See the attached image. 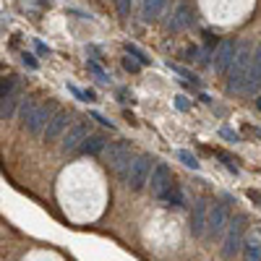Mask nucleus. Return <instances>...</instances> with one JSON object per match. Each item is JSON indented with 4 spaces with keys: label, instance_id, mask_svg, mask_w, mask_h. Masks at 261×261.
Masks as SVG:
<instances>
[{
    "label": "nucleus",
    "instance_id": "nucleus-1",
    "mask_svg": "<svg viewBox=\"0 0 261 261\" xmlns=\"http://www.w3.org/2000/svg\"><path fill=\"white\" fill-rule=\"evenodd\" d=\"M251 60H253V45L251 42H238L232 65L227 71V92L230 94H243V86H246V79L251 71Z\"/></svg>",
    "mask_w": 261,
    "mask_h": 261
},
{
    "label": "nucleus",
    "instance_id": "nucleus-2",
    "mask_svg": "<svg viewBox=\"0 0 261 261\" xmlns=\"http://www.w3.org/2000/svg\"><path fill=\"white\" fill-rule=\"evenodd\" d=\"M246 232H248V217L246 214H235L230 217V225L222 235V258L232 261L243 248V241H246Z\"/></svg>",
    "mask_w": 261,
    "mask_h": 261
},
{
    "label": "nucleus",
    "instance_id": "nucleus-3",
    "mask_svg": "<svg viewBox=\"0 0 261 261\" xmlns=\"http://www.w3.org/2000/svg\"><path fill=\"white\" fill-rule=\"evenodd\" d=\"M230 217L232 214H230V206L225 201H214L209 206V220H206V232H204V238L209 243L220 241V238L225 235V230L230 225Z\"/></svg>",
    "mask_w": 261,
    "mask_h": 261
},
{
    "label": "nucleus",
    "instance_id": "nucleus-4",
    "mask_svg": "<svg viewBox=\"0 0 261 261\" xmlns=\"http://www.w3.org/2000/svg\"><path fill=\"white\" fill-rule=\"evenodd\" d=\"M154 157H149V154H139L134 162H130V172H128V180L125 186L130 191H141L146 183H149V175H151V167H154Z\"/></svg>",
    "mask_w": 261,
    "mask_h": 261
},
{
    "label": "nucleus",
    "instance_id": "nucleus-5",
    "mask_svg": "<svg viewBox=\"0 0 261 261\" xmlns=\"http://www.w3.org/2000/svg\"><path fill=\"white\" fill-rule=\"evenodd\" d=\"M58 113V107L53 105V102H47V105H42V102H37V107L32 110V115L21 123L24 125L29 134H42V130H45V125L50 123V118Z\"/></svg>",
    "mask_w": 261,
    "mask_h": 261
},
{
    "label": "nucleus",
    "instance_id": "nucleus-6",
    "mask_svg": "<svg viewBox=\"0 0 261 261\" xmlns=\"http://www.w3.org/2000/svg\"><path fill=\"white\" fill-rule=\"evenodd\" d=\"M193 24H196V11H193L191 3L183 0V3H178L175 8H172V16L167 18V32L178 34V32H183V29H188Z\"/></svg>",
    "mask_w": 261,
    "mask_h": 261
},
{
    "label": "nucleus",
    "instance_id": "nucleus-7",
    "mask_svg": "<svg viewBox=\"0 0 261 261\" xmlns=\"http://www.w3.org/2000/svg\"><path fill=\"white\" fill-rule=\"evenodd\" d=\"M86 120H89V118H86ZM86 120L73 123V125L68 128V134L63 136V144H60L63 154H73V151H79V146L84 144V139L92 134V130H89V123H86Z\"/></svg>",
    "mask_w": 261,
    "mask_h": 261
},
{
    "label": "nucleus",
    "instance_id": "nucleus-8",
    "mask_svg": "<svg viewBox=\"0 0 261 261\" xmlns=\"http://www.w3.org/2000/svg\"><path fill=\"white\" fill-rule=\"evenodd\" d=\"M102 154H105V165H107V167H113V170L118 172L123 165H128V162H130V144H128V141L107 144Z\"/></svg>",
    "mask_w": 261,
    "mask_h": 261
},
{
    "label": "nucleus",
    "instance_id": "nucleus-9",
    "mask_svg": "<svg viewBox=\"0 0 261 261\" xmlns=\"http://www.w3.org/2000/svg\"><path fill=\"white\" fill-rule=\"evenodd\" d=\"M235 50H238V42L230 37V39H222L214 50V71L220 76H227L230 65H232V58H235Z\"/></svg>",
    "mask_w": 261,
    "mask_h": 261
},
{
    "label": "nucleus",
    "instance_id": "nucleus-10",
    "mask_svg": "<svg viewBox=\"0 0 261 261\" xmlns=\"http://www.w3.org/2000/svg\"><path fill=\"white\" fill-rule=\"evenodd\" d=\"M209 201L206 199H196V204H193V209H191V225H188V230H191V235L193 238H204V232H206V220H209Z\"/></svg>",
    "mask_w": 261,
    "mask_h": 261
},
{
    "label": "nucleus",
    "instance_id": "nucleus-11",
    "mask_svg": "<svg viewBox=\"0 0 261 261\" xmlns=\"http://www.w3.org/2000/svg\"><path fill=\"white\" fill-rule=\"evenodd\" d=\"M68 125H71V113L68 110H58L50 118V123L45 125V130H42V139H45V141H55Z\"/></svg>",
    "mask_w": 261,
    "mask_h": 261
},
{
    "label": "nucleus",
    "instance_id": "nucleus-12",
    "mask_svg": "<svg viewBox=\"0 0 261 261\" xmlns=\"http://www.w3.org/2000/svg\"><path fill=\"white\" fill-rule=\"evenodd\" d=\"M172 183V172H170V167L167 165H154L151 167V175H149V188H151V196H157L160 199V193L167 188Z\"/></svg>",
    "mask_w": 261,
    "mask_h": 261
},
{
    "label": "nucleus",
    "instance_id": "nucleus-13",
    "mask_svg": "<svg viewBox=\"0 0 261 261\" xmlns=\"http://www.w3.org/2000/svg\"><path fill=\"white\" fill-rule=\"evenodd\" d=\"M256 89H261V45L253 50V60H251V71L243 86V94H256Z\"/></svg>",
    "mask_w": 261,
    "mask_h": 261
},
{
    "label": "nucleus",
    "instance_id": "nucleus-14",
    "mask_svg": "<svg viewBox=\"0 0 261 261\" xmlns=\"http://www.w3.org/2000/svg\"><path fill=\"white\" fill-rule=\"evenodd\" d=\"M107 146V136L102 134H89L84 139V144L79 146V154H86V157H94V154H102Z\"/></svg>",
    "mask_w": 261,
    "mask_h": 261
},
{
    "label": "nucleus",
    "instance_id": "nucleus-15",
    "mask_svg": "<svg viewBox=\"0 0 261 261\" xmlns=\"http://www.w3.org/2000/svg\"><path fill=\"white\" fill-rule=\"evenodd\" d=\"M241 256H243V261H261V232H253L246 238Z\"/></svg>",
    "mask_w": 261,
    "mask_h": 261
},
{
    "label": "nucleus",
    "instance_id": "nucleus-16",
    "mask_svg": "<svg viewBox=\"0 0 261 261\" xmlns=\"http://www.w3.org/2000/svg\"><path fill=\"white\" fill-rule=\"evenodd\" d=\"M165 3H167V0H144L141 18L146 21V24H154V21H160V16H162V11H165Z\"/></svg>",
    "mask_w": 261,
    "mask_h": 261
},
{
    "label": "nucleus",
    "instance_id": "nucleus-17",
    "mask_svg": "<svg viewBox=\"0 0 261 261\" xmlns=\"http://www.w3.org/2000/svg\"><path fill=\"white\" fill-rule=\"evenodd\" d=\"M18 105H21V94H18V89H13L11 94H6L3 99H0V120H11L16 115Z\"/></svg>",
    "mask_w": 261,
    "mask_h": 261
},
{
    "label": "nucleus",
    "instance_id": "nucleus-18",
    "mask_svg": "<svg viewBox=\"0 0 261 261\" xmlns=\"http://www.w3.org/2000/svg\"><path fill=\"white\" fill-rule=\"evenodd\" d=\"M160 201H165V204H170V206H178V209H183V206H186V196H183L180 186L170 183V186L160 193Z\"/></svg>",
    "mask_w": 261,
    "mask_h": 261
},
{
    "label": "nucleus",
    "instance_id": "nucleus-19",
    "mask_svg": "<svg viewBox=\"0 0 261 261\" xmlns=\"http://www.w3.org/2000/svg\"><path fill=\"white\" fill-rule=\"evenodd\" d=\"M123 50H125V55H130V58H136L141 65H151V58L139 47V45H134V42H125V45H123Z\"/></svg>",
    "mask_w": 261,
    "mask_h": 261
},
{
    "label": "nucleus",
    "instance_id": "nucleus-20",
    "mask_svg": "<svg viewBox=\"0 0 261 261\" xmlns=\"http://www.w3.org/2000/svg\"><path fill=\"white\" fill-rule=\"evenodd\" d=\"M214 157H217V160H222V165L232 172V175H241V167H238V160H235L232 154H227V151H222V149H217V151H214Z\"/></svg>",
    "mask_w": 261,
    "mask_h": 261
},
{
    "label": "nucleus",
    "instance_id": "nucleus-21",
    "mask_svg": "<svg viewBox=\"0 0 261 261\" xmlns=\"http://www.w3.org/2000/svg\"><path fill=\"white\" fill-rule=\"evenodd\" d=\"M175 157H178V160H180V162H183V165H186L188 170H193V172L201 167V162L196 160V154H191L188 149H178V151H175Z\"/></svg>",
    "mask_w": 261,
    "mask_h": 261
},
{
    "label": "nucleus",
    "instance_id": "nucleus-22",
    "mask_svg": "<svg viewBox=\"0 0 261 261\" xmlns=\"http://www.w3.org/2000/svg\"><path fill=\"white\" fill-rule=\"evenodd\" d=\"M86 68H89V73H94L97 76V81H102V84H110V73H107L102 65L97 63V60H86Z\"/></svg>",
    "mask_w": 261,
    "mask_h": 261
},
{
    "label": "nucleus",
    "instance_id": "nucleus-23",
    "mask_svg": "<svg viewBox=\"0 0 261 261\" xmlns=\"http://www.w3.org/2000/svg\"><path fill=\"white\" fill-rule=\"evenodd\" d=\"M167 68H170L172 73H178V76H183V79H186L188 84H196V81H199V76H196V73H191V71H186V68H183V65H178V63H172V60L167 63Z\"/></svg>",
    "mask_w": 261,
    "mask_h": 261
},
{
    "label": "nucleus",
    "instance_id": "nucleus-24",
    "mask_svg": "<svg viewBox=\"0 0 261 261\" xmlns=\"http://www.w3.org/2000/svg\"><path fill=\"white\" fill-rule=\"evenodd\" d=\"M16 86H18V79L16 76H3V79H0V99H3L6 94H11Z\"/></svg>",
    "mask_w": 261,
    "mask_h": 261
},
{
    "label": "nucleus",
    "instance_id": "nucleus-25",
    "mask_svg": "<svg viewBox=\"0 0 261 261\" xmlns=\"http://www.w3.org/2000/svg\"><path fill=\"white\" fill-rule=\"evenodd\" d=\"M34 107H37V99H21V105H18V118H21V123L32 115Z\"/></svg>",
    "mask_w": 261,
    "mask_h": 261
},
{
    "label": "nucleus",
    "instance_id": "nucleus-26",
    "mask_svg": "<svg viewBox=\"0 0 261 261\" xmlns=\"http://www.w3.org/2000/svg\"><path fill=\"white\" fill-rule=\"evenodd\" d=\"M123 68H125L128 73H139V71L144 68V65H141V63H139L136 58H130V55H125V58H123Z\"/></svg>",
    "mask_w": 261,
    "mask_h": 261
},
{
    "label": "nucleus",
    "instance_id": "nucleus-27",
    "mask_svg": "<svg viewBox=\"0 0 261 261\" xmlns=\"http://www.w3.org/2000/svg\"><path fill=\"white\" fill-rule=\"evenodd\" d=\"M115 3V8H118V13L123 16V18H128L130 16V8H134V0H113Z\"/></svg>",
    "mask_w": 261,
    "mask_h": 261
},
{
    "label": "nucleus",
    "instance_id": "nucleus-28",
    "mask_svg": "<svg viewBox=\"0 0 261 261\" xmlns=\"http://www.w3.org/2000/svg\"><path fill=\"white\" fill-rule=\"evenodd\" d=\"M183 60H188V63H193V60H201V47H199V45H191V47H186V50H183Z\"/></svg>",
    "mask_w": 261,
    "mask_h": 261
},
{
    "label": "nucleus",
    "instance_id": "nucleus-29",
    "mask_svg": "<svg viewBox=\"0 0 261 261\" xmlns=\"http://www.w3.org/2000/svg\"><path fill=\"white\" fill-rule=\"evenodd\" d=\"M220 136H222V139H227V141H232V144L241 141V134H238V130H232V128H227V125H222V128H220Z\"/></svg>",
    "mask_w": 261,
    "mask_h": 261
},
{
    "label": "nucleus",
    "instance_id": "nucleus-30",
    "mask_svg": "<svg viewBox=\"0 0 261 261\" xmlns=\"http://www.w3.org/2000/svg\"><path fill=\"white\" fill-rule=\"evenodd\" d=\"M21 63H24L27 68H32V71L39 68V63H37V55H34V53H21Z\"/></svg>",
    "mask_w": 261,
    "mask_h": 261
},
{
    "label": "nucleus",
    "instance_id": "nucleus-31",
    "mask_svg": "<svg viewBox=\"0 0 261 261\" xmlns=\"http://www.w3.org/2000/svg\"><path fill=\"white\" fill-rule=\"evenodd\" d=\"M89 118H92V120H97V123H102L105 128H110V130H115V123H113V120H107V118H105L102 113H97V110H92V113H89Z\"/></svg>",
    "mask_w": 261,
    "mask_h": 261
},
{
    "label": "nucleus",
    "instance_id": "nucleus-32",
    "mask_svg": "<svg viewBox=\"0 0 261 261\" xmlns=\"http://www.w3.org/2000/svg\"><path fill=\"white\" fill-rule=\"evenodd\" d=\"M175 107H178L180 113H188V110H191V99H188L186 94H178V97H175Z\"/></svg>",
    "mask_w": 261,
    "mask_h": 261
},
{
    "label": "nucleus",
    "instance_id": "nucleus-33",
    "mask_svg": "<svg viewBox=\"0 0 261 261\" xmlns=\"http://www.w3.org/2000/svg\"><path fill=\"white\" fill-rule=\"evenodd\" d=\"M68 92L76 97V99H81V102H86V94H84V89L81 86H76V84H68Z\"/></svg>",
    "mask_w": 261,
    "mask_h": 261
},
{
    "label": "nucleus",
    "instance_id": "nucleus-34",
    "mask_svg": "<svg viewBox=\"0 0 261 261\" xmlns=\"http://www.w3.org/2000/svg\"><path fill=\"white\" fill-rule=\"evenodd\" d=\"M118 97H120V102H134V94H130L125 86H120V89H118Z\"/></svg>",
    "mask_w": 261,
    "mask_h": 261
},
{
    "label": "nucleus",
    "instance_id": "nucleus-35",
    "mask_svg": "<svg viewBox=\"0 0 261 261\" xmlns=\"http://www.w3.org/2000/svg\"><path fill=\"white\" fill-rule=\"evenodd\" d=\"M248 199H251V201L261 209V191H253V188H251V191H248Z\"/></svg>",
    "mask_w": 261,
    "mask_h": 261
},
{
    "label": "nucleus",
    "instance_id": "nucleus-36",
    "mask_svg": "<svg viewBox=\"0 0 261 261\" xmlns=\"http://www.w3.org/2000/svg\"><path fill=\"white\" fill-rule=\"evenodd\" d=\"M34 50H37V55H50V47L45 42H34Z\"/></svg>",
    "mask_w": 261,
    "mask_h": 261
},
{
    "label": "nucleus",
    "instance_id": "nucleus-37",
    "mask_svg": "<svg viewBox=\"0 0 261 261\" xmlns=\"http://www.w3.org/2000/svg\"><path fill=\"white\" fill-rule=\"evenodd\" d=\"M256 107H258V113H261V94L256 97Z\"/></svg>",
    "mask_w": 261,
    "mask_h": 261
}]
</instances>
